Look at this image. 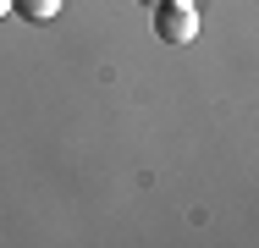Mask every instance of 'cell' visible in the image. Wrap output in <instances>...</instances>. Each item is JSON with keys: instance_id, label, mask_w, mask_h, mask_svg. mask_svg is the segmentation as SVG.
Here are the masks:
<instances>
[{"instance_id": "obj_1", "label": "cell", "mask_w": 259, "mask_h": 248, "mask_svg": "<svg viewBox=\"0 0 259 248\" xmlns=\"http://www.w3.org/2000/svg\"><path fill=\"white\" fill-rule=\"evenodd\" d=\"M155 33L165 39V45H193V39H199V11H193V6H182V0H160Z\"/></svg>"}, {"instance_id": "obj_2", "label": "cell", "mask_w": 259, "mask_h": 248, "mask_svg": "<svg viewBox=\"0 0 259 248\" xmlns=\"http://www.w3.org/2000/svg\"><path fill=\"white\" fill-rule=\"evenodd\" d=\"M11 11H22L28 22H50L55 11H61V0H11Z\"/></svg>"}, {"instance_id": "obj_3", "label": "cell", "mask_w": 259, "mask_h": 248, "mask_svg": "<svg viewBox=\"0 0 259 248\" xmlns=\"http://www.w3.org/2000/svg\"><path fill=\"white\" fill-rule=\"evenodd\" d=\"M6 11H11V0H0V17H6Z\"/></svg>"}, {"instance_id": "obj_4", "label": "cell", "mask_w": 259, "mask_h": 248, "mask_svg": "<svg viewBox=\"0 0 259 248\" xmlns=\"http://www.w3.org/2000/svg\"><path fill=\"white\" fill-rule=\"evenodd\" d=\"M149 6H160V0H149Z\"/></svg>"}]
</instances>
